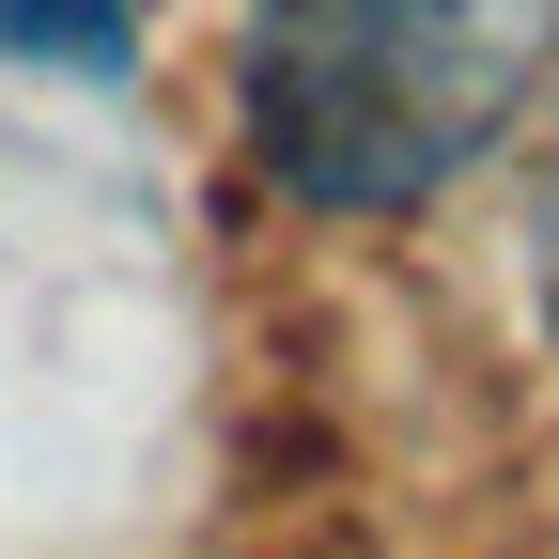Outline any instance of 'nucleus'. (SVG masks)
I'll return each instance as SVG.
<instances>
[{
  "mask_svg": "<svg viewBox=\"0 0 559 559\" xmlns=\"http://www.w3.org/2000/svg\"><path fill=\"white\" fill-rule=\"evenodd\" d=\"M559 62V0H249L234 124L326 218H404L498 156Z\"/></svg>",
  "mask_w": 559,
  "mask_h": 559,
  "instance_id": "1",
  "label": "nucleus"
},
{
  "mask_svg": "<svg viewBox=\"0 0 559 559\" xmlns=\"http://www.w3.org/2000/svg\"><path fill=\"white\" fill-rule=\"evenodd\" d=\"M544 296H559V218H544Z\"/></svg>",
  "mask_w": 559,
  "mask_h": 559,
  "instance_id": "2",
  "label": "nucleus"
}]
</instances>
